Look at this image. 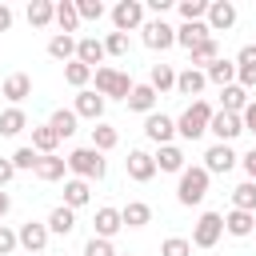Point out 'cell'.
Instances as JSON below:
<instances>
[{
    "label": "cell",
    "mask_w": 256,
    "mask_h": 256,
    "mask_svg": "<svg viewBox=\"0 0 256 256\" xmlns=\"http://www.w3.org/2000/svg\"><path fill=\"white\" fill-rule=\"evenodd\" d=\"M204 76H208V84H216V88H228V84H236V60L220 56L216 64H208V68H204Z\"/></svg>",
    "instance_id": "484cf974"
},
{
    "label": "cell",
    "mask_w": 256,
    "mask_h": 256,
    "mask_svg": "<svg viewBox=\"0 0 256 256\" xmlns=\"http://www.w3.org/2000/svg\"><path fill=\"white\" fill-rule=\"evenodd\" d=\"M120 256H132V252H120Z\"/></svg>",
    "instance_id": "11a10c76"
},
{
    "label": "cell",
    "mask_w": 256,
    "mask_h": 256,
    "mask_svg": "<svg viewBox=\"0 0 256 256\" xmlns=\"http://www.w3.org/2000/svg\"><path fill=\"white\" fill-rule=\"evenodd\" d=\"M156 100H160V96H156V88H152V84L144 80V84H136V88H132V96H128L124 104H128V112L152 116V112H156Z\"/></svg>",
    "instance_id": "7402d4cb"
},
{
    "label": "cell",
    "mask_w": 256,
    "mask_h": 256,
    "mask_svg": "<svg viewBox=\"0 0 256 256\" xmlns=\"http://www.w3.org/2000/svg\"><path fill=\"white\" fill-rule=\"evenodd\" d=\"M176 12H180V24H196L208 16V0H176Z\"/></svg>",
    "instance_id": "60d3db41"
},
{
    "label": "cell",
    "mask_w": 256,
    "mask_h": 256,
    "mask_svg": "<svg viewBox=\"0 0 256 256\" xmlns=\"http://www.w3.org/2000/svg\"><path fill=\"white\" fill-rule=\"evenodd\" d=\"M108 20H112V32H140L144 24H148V8H144V0H116L112 8H108Z\"/></svg>",
    "instance_id": "277c9868"
},
{
    "label": "cell",
    "mask_w": 256,
    "mask_h": 256,
    "mask_svg": "<svg viewBox=\"0 0 256 256\" xmlns=\"http://www.w3.org/2000/svg\"><path fill=\"white\" fill-rule=\"evenodd\" d=\"M12 180H16V164H12L8 156H0V188H8Z\"/></svg>",
    "instance_id": "c3c4849f"
},
{
    "label": "cell",
    "mask_w": 256,
    "mask_h": 256,
    "mask_svg": "<svg viewBox=\"0 0 256 256\" xmlns=\"http://www.w3.org/2000/svg\"><path fill=\"white\" fill-rule=\"evenodd\" d=\"M208 168L204 164H188L180 176H176V200L184 204V208H192V204H200L204 196H208Z\"/></svg>",
    "instance_id": "3957f363"
},
{
    "label": "cell",
    "mask_w": 256,
    "mask_h": 256,
    "mask_svg": "<svg viewBox=\"0 0 256 256\" xmlns=\"http://www.w3.org/2000/svg\"><path fill=\"white\" fill-rule=\"evenodd\" d=\"M140 40H144V48H152V52H168V48L176 44V28H172L168 20H160V16H148V24L140 28Z\"/></svg>",
    "instance_id": "52a82bcc"
},
{
    "label": "cell",
    "mask_w": 256,
    "mask_h": 256,
    "mask_svg": "<svg viewBox=\"0 0 256 256\" xmlns=\"http://www.w3.org/2000/svg\"><path fill=\"white\" fill-rule=\"evenodd\" d=\"M56 28H60L64 36H72V32L80 28V12H76V0H60V4H56Z\"/></svg>",
    "instance_id": "d590c367"
},
{
    "label": "cell",
    "mask_w": 256,
    "mask_h": 256,
    "mask_svg": "<svg viewBox=\"0 0 256 256\" xmlns=\"http://www.w3.org/2000/svg\"><path fill=\"white\" fill-rule=\"evenodd\" d=\"M236 84L240 88H256V44H244L240 52H236Z\"/></svg>",
    "instance_id": "ffe728a7"
},
{
    "label": "cell",
    "mask_w": 256,
    "mask_h": 256,
    "mask_svg": "<svg viewBox=\"0 0 256 256\" xmlns=\"http://www.w3.org/2000/svg\"><path fill=\"white\" fill-rule=\"evenodd\" d=\"M16 248H20V236H16V228L0 224V256H12Z\"/></svg>",
    "instance_id": "7dc6e473"
},
{
    "label": "cell",
    "mask_w": 256,
    "mask_h": 256,
    "mask_svg": "<svg viewBox=\"0 0 256 256\" xmlns=\"http://www.w3.org/2000/svg\"><path fill=\"white\" fill-rule=\"evenodd\" d=\"M152 156H156V172H172V176H180V172L188 168V156H184L180 144H164V148H156Z\"/></svg>",
    "instance_id": "d6986e66"
},
{
    "label": "cell",
    "mask_w": 256,
    "mask_h": 256,
    "mask_svg": "<svg viewBox=\"0 0 256 256\" xmlns=\"http://www.w3.org/2000/svg\"><path fill=\"white\" fill-rule=\"evenodd\" d=\"M252 236H256V232H252Z\"/></svg>",
    "instance_id": "9f6ffc18"
},
{
    "label": "cell",
    "mask_w": 256,
    "mask_h": 256,
    "mask_svg": "<svg viewBox=\"0 0 256 256\" xmlns=\"http://www.w3.org/2000/svg\"><path fill=\"white\" fill-rule=\"evenodd\" d=\"M16 236H20V248H24L28 256H40V252L48 248V240H52V232H48L44 220H24V224L16 228Z\"/></svg>",
    "instance_id": "ba28073f"
},
{
    "label": "cell",
    "mask_w": 256,
    "mask_h": 256,
    "mask_svg": "<svg viewBox=\"0 0 256 256\" xmlns=\"http://www.w3.org/2000/svg\"><path fill=\"white\" fill-rule=\"evenodd\" d=\"M144 8H148V12H152V16H160V20H164V12H168V8H172V0H148V4H144Z\"/></svg>",
    "instance_id": "816d5d0a"
},
{
    "label": "cell",
    "mask_w": 256,
    "mask_h": 256,
    "mask_svg": "<svg viewBox=\"0 0 256 256\" xmlns=\"http://www.w3.org/2000/svg\"><path fill=\"white\" fill-rule=\"evenodd\" d=\"M212 116H216V108H212L208 100H192V104L176 116V136H180V140H200V136L208 132Z\"/></svg>",
    "instance_id": "7a4b0ae2"
},
{
    "label": "cell",
    "mask_w": 256,
    "mask_h": 256,
    "mask_svg": "<svg viewBox=\"0 0 256 256\" xmlns=\"http://www.w3.org/2000/svg\"><path fill=\"white\" fill-rule=\"evenodd\" d=\"M224 232L236 236V240H248V236L256 232V212H240V208L224 212Z\"/></svg>",
    "instance_id": "44dd1931"
},
{
    "label": "cell",
    "mask_w": 256,
    "mask_h": 256,
    "mask_svg": "<svg viewBox=\"0 0 256 256\" xmlns=\"http://www.w3.org/2000/svg\"><path fill=\"white\" fill-rule=\"evenodd\" d=\"M204 40H212V28H208L204 20H196V24H180V28H176V44H180L184 52H192V48L204 44Z\"/></svg>",
    "instance_id": "603a6c76"
},
{
    "label": "cell",
    "mask_w": 256,
    "mask_h": 256,
    "mask_svg": "<svg viewBox=\"0 0 256 256\" xmlns=\"http://www.w3.org/2000/svg\"><path fill=\"white\" fill-rule=\"evenodd\" d=\"M252 104V96H248V88H240V84H228V88H220V112H244Z\"/></svg>",
    "instance_id": "4316f807"
},
{
    "label": "cell",
    "mask_w": 256,
    "mask_h": 256,
    "mask_svg": "<svg viewBox=\"0 0 256 256\" xmlns=\"http://www.w3.org/2000/svg\"><path fill=\"white\" fill-rule=\"evenodd\" d=\"M96 92L104 96V100H128L132 96V88H136V80L128 76V72H120V68H96Z\"/></svg>",
    "instance_id": "5b68a950"
},
{
    "label": "cell",
    "mask_w": 256,
    "mask_h": 256,
    "mask_svg": "<svg viewBox=\"0 0 256 256\" xmlns=\"http://www.w3.org/2000/svg\"><path fill=\"white\" fill-rule=\"evenodd\" d=\"M104 52L116 56V60H124V56H128V36H124V32H108V36H104Z\"/></svg>",
    "instance_id": "ee69618b"
},
{
    "label": "cell",
    "mask_w": 256,
    "mask_h": 256,
    "mask_svg": "<svg viewBox=\"0 0 256 256\" xmlns=\"http://www.w3.org/2000/svg\"><path fill=\"white\" fill-rule=\"evenodd\" d=\"M76 60H80V64H88L92 72H96V68H104V60H108L104 40H100V36H76Z\"/></svg>",
    "instance_id": "2e32d148"
},
{
    "label": "cell",
    "mask_w": 256,
    "mask_h": 256,
    "mask_svg": "<svg viewBox=\"0 0 256 256\" xmlns=\"http://www.w3.org/2000/svg\"><path fill=\"white\" fill-rule=\"evenodd\" d=\"M224 236V212H200L192 224V248H216Z\"/></svg>",
    "instance_id": "8992f818"
},
{
    "label": "cell",
    "mask_w": 256,
    "mask_h": 256,
    "mask_svg": "<svg viewBox=\"0 0 256 256\" xmlns=\"http://www.w3.org/2000/svg\"><path fill=\"white\" fill-rule=\"evenodd\" d=\"M32 148H36L40 156H56V148H60L56 128H52V124H36V128H32Z\"/></svg>",
    "instance_id": "1f68e13d"
},
{
    "label": "cell",
    "mask_w": 256,
    "mask_h": 256,
    "mask_svg": "<svg viewBox=\"0 0 256 256\" xmlns=\"http://www.w3.org/2000/svg\"><path fill=\"white\" fill-rule=\"evenodd\" d=\"M144 136H148L156 148L176 144V120H172V116H164V112H152V116H144Z\"/></svg>",
    "instance_id": "9c48e42d"
},
{
    "label": "cell",
    "mask_w": 256,
    "mask_h": 256,
    "mask_svg": "<svg viewBox=\"0 0 256 256\" xmlns=\"http://www.w3.org/2000/svg\"><path fill=\"white\" fill-rule=\"evenodd\" d=\"M104 96L96 92V88H84V92H76V100H72V112L80 116V120H92V124H100L104 120Z\"/></svg>",
    "instance_id": "8fae6325"
},
{
    "label": "cell",
    "mask_w": 256,
    "mask_h": 256,
    "mask_svg": "<svg viewBox=\"0 0 256 256\" xmlns=\"http://www.w3.org/2000/svg\"><path fill=\"white\" fill-rule=\"evenodd\" d=\"M48 56H52V60H60V64H72V60H76V36L56 32V36L48 40Z\"/></svg>",
    "instance_id": "d6a6232c"
},
{
    "label": "cell",
    "mask_w": 256,
    "mask_h": 256,
    "mask_svg": "<svg viewBox=\"0 0 256 256\" xmlns=\"http://www.w3.org/2000/svg\"><path fill=\"white\" fill-rule=\"evenodd\" d=\"M232 208H240V212H256V184H252V180H240V184L232 188Z\"/></svg>",
    "instance_id": "ab89813d"
},
{
    "label": "cell",
    "mask_w": 256,
    "mask_h": 256,
    "mask_svg": "<svg viewBox=\"0 0 256 256\" xmlns=\"http://www.w3.org/2000/svg\"><path fill=\"white\" fill-rule=\"evenodd\" d=\"M68 176V160L56 152V156H40V164H36V180H44V184H56V180H64Z\"/></svg>",
    "instance_id": "cb8c5ba5"
},
{
    "label": "cell",
    "mask_w": 256,
    "mask_h": 256,
    "mask_svg": "<svg viewBox=\"0 0 256 256\" xmlns=\"http://www.w3.org/2000/svg\"><path fill=\"white\" fill-rule=\"evenodd\" d=\"M240 164V152L232 148V144H212L208 152H204V168H208V176H224V172H232Z\"/></svg>",
    "instance_id": "30bf717a"
},
{
    "label": "cell",
    "mask_w": 256,
    "mask_h": 256,
    "mask_svg": "<svg viewBox=\"0 0 256 256\" xmlns=\"http://www.w3.org/2000/svg\"><path fill=\"white\" fill-rule=\"evenodd\" d=\"M240 168H244V172H248V180L256 184V148H248V152L240 156Z\"/></svg>",
    "instance_id": "681fc988"
},
{
    "label": "cell",
    "mask_w": 256,
    "mask_h": 256,
    "mask_svg": "<svg viewBox=\"0 0 256 256\" xmlns=\"http://www.w3.org/2000/svg\"><path fill=\"white\" fill-rule=\"evenodd\" d=\"M76 12H80V20H104L108 16V8L100 0H76Z\"/></svg>",
    "instance_id": "f6af8a7d"
},
{
    "label": "cell",
    "mask_w": 256,
    "mask_h": 256,
    "mask_svg": "<svg viewBox=\"0 0 256 256\" xmlns=\"http://www.w3.org/2000/svg\"><path fill=\"white\" fill-rule=\"evenodd\" d=\"M88 200H92V184H88V180L68 176V180H64V200H60V204H68V208L76 212V208H84Z\"/></svg>",
    "instance_id": "d4e9b609"
},
{
    "label": "cell",
    "mask_w": 256,
    "mask_h": 256,
    "mask_svg": "<svg viewBox=\"0 0 256 256\" xmlns=\"http://www.w3.org/2000/svg\"><path fill=\"white\" fill-rule=\"evenodd\" d=\"M0 96L8 100V108H20V104L32 96V76H28V72H12V76H4Z\"/></svg>",
    "instance_id": "5bb4252c"
},
{
    "label": "cell",
    "mask_w": 256,
    "mask_h": 256,
    "mask_svg": "<svg viewBox=\"0 0 256 256\" xmlns=\"http://www.w3.org/2000/svg\"><path fill=\"white\" fill-rule=\"evenodd\" d=\"M44 224H48V232H52V236H68V232L76 228V212H72L68 204H56V208L48 212V220H44Z\"/></svg>",
    "instance_id": "f1b7e54d"
},
{
    "label": "cell",
    "mask_w": 256,
    "mask_h": 256,
    "mask_svg": "<svg viewBox=\"0 0 256 256\" xmlns=\"http://www.w3.org/2000/svg\"><path fill=\"white\" fill-rule=\"evenodd\" d=\"M116 144H120V132H116L112 124H104V120H100V124L92 128V148H96V152H112Z\"/></svg>",
    "instance_id": "f35d334b"
},
{
    "label": "cell",
    "mask_w": 256,
    "mask_h": 256,
    "mask_svg": "<svg viewBox=\"0 0 256 256\" xmlns=\"http://www.w3.org/2000/svg\"><path fill=\"white\" fill-rule=\"evenodd\" d=\"M8 212H12V196L0 188V224H4V216H8Z\"/></svg>",
    "instance_id": "db71d44e"
},
{
    "label": "cell",
    "mask_w": 256,
    "mask_h": 256,
    "mask_svg": "<svg viewBox=\"0 0 256 256\" xmlns=\"http://www.w3.org/2000/svg\"><path fill=\"white\" fill-rule=\"evenodd\" d=\"M92 76H96V72H92L88 64H80V60H72V64H64V80H68V84H72L76 92H84V88L92 84Z\"/></svg>",
    "instance_id": "74e56055"
},
{
    "label": "cell",
    "mask_w": 256,
    "mask_h": 256,
    "mask_svg": "<svg viewBox=\"0 0 256 256\" xmlns=\"http://www.w3.org/2000/svg\"><path fill=\"white\" fill-rule=\"evenodd\" d=\"M236 4L232 0H208V16H204V24L212 28V32H228L232 24H236Z\"/></svg>",
    "instance_id": "9a60e30c"
},
{
    "label": "cell",
    "mask_w": 256,
    "mask_h": 256,
    "mask_svg": "<svg viewBox=\"0 0 256 256\" xmlns=\"http://www.w3.org/2000/svg\"><path fill=\"white\" fill-rule=\"evenodd\" d=\"M148 84L156 88V96L172 92V88H176V68H172V64H164V60H160V64H152V72H148Z\"/></svg>",
    "instance_id": "836d02e7"
},
{
    "label": "cell",
    "mask_w": 256,
    "mask_h": 256,
    "mask_svg": "<svg viewBox=\"0 0 256 256\" xmlns=\"http://www.w3.org/2000/svg\"><path fill=\"white\" fill-rule=\"evenodd\" d=\"M24 16H28L32 28H48V24H56V4L52 0H32L24 8Z\"/></svg>",
    "instance_id": "f546056e"
},
{
    "label": "cell",
    "mask_w": 256,
    "mask_h": 256,
    "mask_svg": "<svg viewBox=\"0 0 256 256\" xmlns=\"http://www.w3.org/2000/svg\"><path fill=\"white\" fill-rule=\"evenodd\" d=\"M216 60H220V44H216V36L204 40V44H196V48L188 52V68H200V72H204L208 64H216Z\"/></svg>",
    "instance_id": "4dcf8cb0"
},
{
    "label": "cell",
    "mask_w": 256,
    "mask_h": 256,
    "mask_svg": "<svg viewBox=\"0 0 256 256\" xmlns=\"http://www.w3.org/2000/svg\"><path fill=\"white\" fill-rule=\"evenodd\" d=\"M12 20H16V12L8 4H0V32H12Z\"/></svg>",
    "instance_id": "f5cc1de1"
},
{
    "label": "cell",
    "mask_w": 256,
    "mask_h": 256,
    "mask_svg": "<svg viewBox=\"0 0 256 256\" xmlns=\"http://www.w3.org/2000/svg\"><path fill=\"white\" fill-rule=\"evenodd\" d=\"M160 256H192V240L188 236H168L160 244Z\"/></svg>",
    "instance_id": "7bdbcfd3"
},
{
    "label": "cell",
    "mask_w": 256,
    "mask_h": 256,
    "mask_svg": "<svg viewBox=\"0 0 256 256\" xmlns=\"http://www.w3.org/2000/svg\"><path fill=\"white\" fill-rule=\"evenodd\" d=\"M120 228H124V216H120V208H112V204L96 208V216H92V236H100V240H112Z\"/></svg>",
    "instance_id": "e0dca14e"
},
{
    "label": "cell",
    "mask_w": 256,
    "mask_h": 256,
    "mask_svg": "<svg viewBox=\"0 0 256 256\" xmlns=\"http://www.w3.org/2000/svg\"><path fill=\"white\" fill-rule=\"evenodd\" d=\"M208 132L216 136V144H232V140L244 132V116H236V112H220V108H216V116H212Z\"/></svg>",
    "instance_id": "7c38bea8"
},
{
    "label": "cell",
    "mask_w": 256,
    "mask_h": 256,
    "mask_svg": "<svg viewBox=\"0 0 256 256\" xmlns=\"http://www.w3.org/2000/svg\"><path fill=\"white\" fill-rule=\"evenodd\" d=\"M8 160L16 164V172H36V164H40V152H36L32 144H20V148H16Z\"/></svg>",
    "instance_id": "b9f144b4"
},
{
    "label": "cell",
    "mask_w": 256,
    "mask_h": 256,
    "mask_svg": "<svg viewBox=\"0 0 256 256\" xmlns=\"http://www.w3.org/2000/svg\"><path fill=\"white\" fill-rule=\"evenodd\" d=\"M240 116H244V132H252V136H256V100H252V104H248Z\"/></svg>",
    "instance_id": "f907efd6"
},
{
    "label": "cell",
    "mask_w": 256,
    "mask_h": 256,
    "mask_svg": "<svg viewBox=\"0 0 256 256\" xmlns=\"http://www.w3.org/2000/svg\"><path fill=\"white\" fill-rule=\"evenodd\" d=\"M68 172L76 176V180H104V172H108V160H104V152H96L92 144H80V148H72L68 156Z\"/></svg>",
    "instance_id": "6da1fadb"
},
{
    "label": "cell",
    "mask_w": 256,
    "mask_h": 256,
    "mask_svg": "<svg viewBox=\"0 0 256 256\" xmlns=\"http://www.w3.org/2000/svg\"><path fill=\"white\" fill-rule=\"evenodd\" d=\"M24 128H28V112H24V108H4V112H0V136L12 140V136H20Z\"/></svg>",
    "instance_id": "e575fe53"
},
{
    "label": "cell",
    "mask_w": 256,
    "mask_h": 256,
    "mask_svg": "<svg viewBox=\"0 0 256 256\" xmlns=\"http://www.w3.org/2000/svg\"><path fill=\"white\" fill-rule=\"evenodd\" d=\"M124 168H128V180L148 184V180L156 176V156H152L148 148H132V152H128V160H124Z\"/></svg>",
    "instance_id": "4fadbf2b"
},
{
    "label": "cell",
    "mask_w": 256,
    "mask_h": 256,
    "mask_svg": "<svg viewBox=\"0 0 256 256\" xmlns=\"http://www.w3.org/2000/svg\"><path fill=\"white\" fill-rule=\"evenodd\" d=\"M120 216H124V228H148V224H152V204L128 200V204L120 208Z\"/></svg>",
    "instance_id": "83f0119b"
},
{
    "label": "cell",
    "mask_w": 256,
    "mask_h": 256,
    "mask_svg": "<svg viewBox=\"0 0 256 256\" xmlns=\"http://www.w3.org/2000/svg\"><path fill=\"white\" fill-rule=\"evenodd\" d=\"M84 256H120V252H116V244H112V240H100V236H92V240L84 244Z\"/></svg>",
    "instance_id": "bcb514c9"
},
{
    "label": "cell",
    "mask_w": 256,
    "mask_h": 256,
    "mask_svg": "<svg viewBox=\"0 0 256 256\" xmlns=\"http://www.w3.org/2000/svg\"><path fill=\"white\" fill-rule=\"evenodd\" d=\"M204 88H208V76L200 68H184L176 72V92L188 96V100H204Z\"/></svg>",
    "instance_id": "ac0fdd59"
},
{
    "label": "cell",
    "mask_w": 256,
    "mask_h": 256,
    "mask_svg": "<svg viewBox=\"0 0 256 256\" xmlns=\"http://www.w3.org/2000/svg\"><path fill=\"white\" fill-rule=\"evenodd\" d=\"M48 124L56 128V136H60V140H68V136H76V124H80V116H76L72 108H56V112L48 116Z\"/></svg>",
    "instance_id": "8d00e7d4"
}]
</instances>
